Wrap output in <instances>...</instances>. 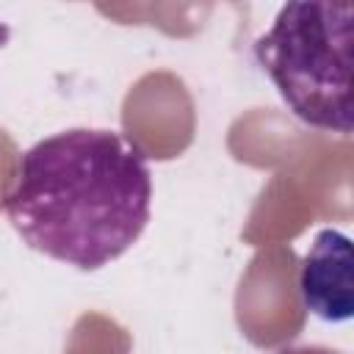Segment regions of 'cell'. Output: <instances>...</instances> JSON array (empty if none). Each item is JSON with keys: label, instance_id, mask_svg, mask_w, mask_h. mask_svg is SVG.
<instances>
[{"label": "cell", "instance_id": "1", "mask_svg": "<svg viewBox=\"0 0 354 354\" xmlns=\"http://www.w3.org/2000/svg\"><path fill=\"white\" fill-rule=\"evenodd\" d=\"M152 171L116 130L69 127L22 152L3 210L19 238L66 266L97 271L147 230Z\"/></svg>", "mask_w": 354, "mask_h": 354}, {"label": "cell", "instance_id": "2", "mask_svg": "<svg viewBox=\"0 0 354 354\" xmlns=\"http://www.w3.org/2000/svg\"><path fill=\"white\" fill-rule=\"evenodd\" d=\"M354 0H285L254 58L307 127L351 133Z\"/></svg>", "mask_w": 354, "mask_h": 354}, {"label": "cell", "instance_id": "3", "mask_svg": "<svg viewBox=\"0 0 354 354\" xmlns=\"http://www.w3.org/2000/svg\"><path fill=\"white\" fill-rule=\"evenodd\" d=\"M299 293L315 318L326 324H348L354 315V266L351 238L340 230H321L301 260Z\"/></svg>", "mask_w": 354, "mask_h": 354}]
</instances>
